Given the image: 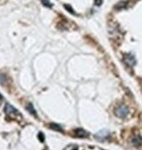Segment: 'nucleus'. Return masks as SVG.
Wrapping results in <instances>:
<instances>
[{"label":"nucleus","instance_id":"obj_1","mask_svg":"<svg viewBox=\"0 0 142 150\" xmlns=\"http://www.w3.org/2000/svg\"><path fill=\"white\" fill-rule=\"evenodd\" d=\"M128 113H129V109L124 104L119 105V106L115 109V110H114V114L120 118L127 117Z\"/></svg>","mask_w":142,"mask_h":150},{"label":"nucleus","instance_id":"obj_2","mask_svg":"<svg viewBox=\"0 0 142 150\" xmlns=\"http://www.w3.org/2000/svg\"><path fill=\"white\" fill-rule=\"evenodd\" d=\"M5 113L11 118H17L18 115H20V114L18 113V111L13 106L10 105L9 103H6V105H5Z\"/></svg>","mask_w":142,"mask_h":150},{"label":"nucleus","instance_id":"obj_3","mask_svg":"<svg viewBox=\"0 0 142 150\" xmlns=\"http://www.w3.org/2000/svg\"><path fill=\"white\" fill-rule=\"evenodd\" d=\"M96 139L99 141H105L110 138V133L106 130H101L95 135Z\"/></svg>","mask_w":142,"mask_h":150},{"label":"nucleus","instance_id":"obj_4","mask_svg":"<svg viewBox=\"0 0 142 150\" xmlns=\"http://www.w3.org/2000/svg\"><path fill=\"white\" fill-rule=\"evenodd\" d=\"M124 62L127 65L129 66V67H133V65H135V63H136V60H135V58H134V57H133V55H130V54L125 55Z\"/></svg>","mask_w":142,"mask_h":150},{"label":"nucleus","instance_id":"obj_5","mask_svg":"<svg viewBox=\"0 0 142 150\" xmlns=\"http://www.w3.org/2000/svg\"><path fill=\"white\" fill-rule=\"evenodd\" d=\"M74 135L75 136L79 137V138H85V137L89 136V134L84 129H81V128H78L74 131Z\"/></svg>","mask_w":142,"mask_h":150},{"label":"nucleus","instance_id":"obj_6","mask_svg":"<svg viewBox=\"0 0 142 150\" xmlns=\"http://www.w3.org/2000/svg\"><path fill=\"white\" fill-rule=\"evenodd\" d=\"M132 141H133V144L135 147H140L142 144V138L140 136H139V135H136V136H134L133 138Z\"/></svg>","mask_w":142,"mask_h":150},{"label":"nucleus","instance_id":"obj_7","mask_svg":"<svg viewBox=\"0 0 142 150\" xmlns=\"http://www.w3.org/2000/svg\"><path fill=\"white\" fill-rule=\"evenodd\" d=\"M26 109L28 110V112L30 114H31V115H33L34 116H37V113H36V111H35V109L33 108L32 104L31 103H28V104L26 105Z\"/></svg>","mask_w":142,"mask_h":150},{"label":"nucleus","instance_id":"obj_8","mask_svg":"<svg viewBox=\"0 0 142 150\" xmlns=\"http://www.w3.org/2000/svg\"><path fill=\"white\" fill-rule=\"evenodd\" d=\"M126 6H127V2H126V1H120V3H118V4L115 5V9L121 10V9L126 8Z\"/></svg>","mask_w":142,"mask_h":150},{"label":"nucleus","instance_id":"obj_9","mask_svg":"<svg viewBox=\"0 0 142 150\" xmlns=\"http://www.w3.org/2000/svg\"><path fill=\"white\" fill-rule=\"evenodd\" d=\"M50 128L53 130H56V131H62V128L59 126V124H56V123H51L50 124Z\"/></svg>","mask_w":142,"mask_h":150},{"label":"nucleus","instance_id":"obj_10","mask_svg":"<svg viewBox=\"0 0 142 150\" xmlns=\"http://www.w3.org/2000/svg\"><path fill=\"white\" fill-rule=\"evenodd\" d=\"M42 1V4L45 5V6H46V7H49V8H51L52 7V4L50 3V1L49 0H41Z\"/></svg>","mask_w":142,"mask_h":150},{"label":"nucleus","instance_id":"obj_11","mask_svg":"<svg viewBox=\"0 0 142 150\" xmlns=\"http://www.w3.org/2000/svg\"><path fill=\"white\" fill-rule=\"evenodd\" d=\"M5 82H6V77H5V76L3 74H0V83L3 84V83H5Z\"/></svg>","mask_w":142,"mask_h":150},{"label":"nucleus","instance_id":"obj_12","mask_svg":"<svg viewBox=\"0 0 142 150\" xmlns=\"http://www.w3.org/2000/svg\"><path fill=\"white\" fill-rule=\"evenodd\" d=\"M45 135H43V133H41L40 132L39 134H38V139H39V141H41V142H43V141H45Z\"/></svg>","mask_w":142,"mask_h":150},{"label":"nucleus","instance_id":"obj_13","mask_svg":"<svg viewBox=\"0 0 142 150\" xmlns=\"http://www.w3.org/2000/svg\"><path fill=\"white\" fill-rule=\"evenodd\" d=\"M95 5L97 6H100L102 5V0H95Z\"/></svg>","mask_w":142,"mask_h":150},{"label":"nucleus","instance_id":"obj_14","mask_svg":"<svg viewBox=\"0 0 142 150\" xmlns=\"http://www.w3.org/2000/svg\"><path fill=\"white\" fill-rule=\"evenodd\" d=\"M65 7H66V10H68L69 11H71V12H72V14H74V11L72 10V8L70 7V5H65Z\"/></svg>","mask_w":142,"mask_h":150}]
</instances>
